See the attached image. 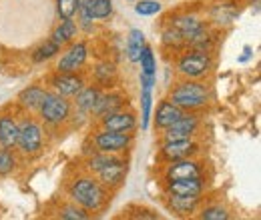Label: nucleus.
<instances>
[{"instance_id":"f257e3e1","label":"nucleus","mask_w":261,"mask_h":220,"mask_svg":"<svg viewBox=\"0 0 261 220\" xmlns=\"http://www.w3.org/2000/svg\"><path fill=\"white\" fill-rule=\"evenodd\" d=\"M68 194L85 210H98V208H102L105 202H107V198H109L105 186L98 180L91 178V176H85V178L74 180L70 184V188H68Z\"/></svg>"},{"instance_id":"f03ea898","label":"nucleus","mask_w":261,"mask_h":220,"mask_svg":"<svg viewBox=\"0 0 261 220\" xmlns=\"http://www.w3.org/2000/svg\"><path fill=\"white\" fill-rule=\"evenodd\" d=\"M169 100L175 106H179L181 110H197L209 102V90L199 82L187 80V82H181L179 86H175L171 90Z\"/></svg>"},{"instance_id":"7ed1b4c3","label":"nucleus","mask_w":261,"mask_h":220,"mask_svg":"<svg viewBox=\"0 0 261 220\" xmlns=\"http://www.w3.org/2000/svg\"><path fill=\"white\" fill-rule=\"evenodd\" d=\"M38 110H40V116H42L44 122H48V124L53 126L63 124L66 118L70 116V102L66 100L65 96L46 92Z\"/></svg>"},{"instance_id":"20e7f679","label":"nucleus","mask_w":261,"mask_h":220,"mask_svg":"<svg viewBox=\"0 0 261 220\" xmlns=\"http://www.w3.org/2000/svg\"><path fill=\"white\" fill-rule=\"evenodd\" d=\"M95 142V148L98 152H109V154H117V152H123L127 150L133 142V136L130 132H115V130H102L95 134L93 138Z\"/></svg>"},{"instance_id":"39448f33","label":"nucleus","mask_w":261,"mask_h":220,"mask_svg":"<svg viewBox=\"0 0 261 220\" xmlns=\"http://www.w3.org/2000/svg\"><path fill=\"white\" fill-rule=\"evenodd\" d=\"M16 146L20 148L22 154H36L42 148V128L34 120H24L18 124V142Z\"/></svg>"},{"instance_id":"423d86ee","label":"nucleus","mask_w":261,"mask_h":220,"mask_svg":"<svg viewBox=\"0 0 261 220\" xmlns=\"http://www.w3.org/2000/svg\"><path fill=\"white\" fill-rule=\"evenodd\" d=\"M179 72L187 78H201L209 72L211 68V58L207 52H201V50H193V52H187L181 56V60L177 64Z\"/></svg>"},{"instance_id":"0eeeda50","label":"nucleus","mask_w":261,"mask_h":220,"mask_svg":"<svg viewBox=\"0 0 261 220\" xmlns=\"http://www.w3.org/2000/svg\"><path fill=\"white\" fill-rule=\"evenodd\" d=\"M87 56H89L87 44L85 42H74V44L68 46V50L61 56L57 68H59V72H76L83 64L87 62Z\"/></svg>"},{"instance_id":"6e6552de","label":"nucleus","mask_w":261,"mask_h":220,"mask_svg":"<svg viewBox=\"0 0 261 220\" xmlns=\"http://www.w3.org/2000/svg\"><path fill=\"white\" fill-rule=\"evenodd\" d=\"M199 128V118L195 114H181L169 128H165V140H181V138H191Z\"/></svg>"},{"instance_id":"1a4fd4ad","label":"nucleus","mask_w":261,"mask_h":220,"mask_svg":"<svg viewBox=\"0 0 261 220\" xmlns=\"http://www.w3.org/2000/svg\"><path fill=\"white\" fill-rule=\"evenodd\" d=\"M195 142L191 138H181V140H165V144L161 146V156L167 162L173 160H181V158H189L197 152Z\"/></svg>"},{"instance_id":"9d476101","label":"nucleus","mask_w":261,"mask_h":220,"mask_svg":"<svg viewBox=\"0 0 261 220\" xmlns=\"http://www.w3.org/2000/svg\"><path fill=\"white\" fill-rule=\"evenodd\" d=\"M125 176H127V162L121 160V158H115L111 164H107L100 172H98V182L102 186H109V188H117L125 182Z\"/></svg>"},{"instance_id":"9b49d317","label":"nucleus","mask_w":261,"mask_h":220,"mask_svg":"<svg viewBox=\"0 0 261 220\" xmlns=\"http://www.w3.org/2000/svg\"><path fill=\"white\" fill-rule=\"evenodd\" d=\"M167 180H179V178H199L201 176V168L199 164L189 160V158H181V160H173L165 172Z\"/></svg>"},{"instance_id":"f8f14e48","label":"nucleus","mask_w":261,"mask_h":220,"mask_svg":"<svg viewBox=\"0 0 261 220\" xmlns=\"http://www.w3.org/2000/svg\"><path fill=\"white\" fill-rule=\"evenodd\" d=\"M53 88L61 96H74L83 88V78L74 72H59L53 78Z\"/></svg>"},{"instance_id":"ddd939ff","label":"nucleus","mask_w":261,"mask_h":220,"mask_svg":"<svg viewBox=\"0 0 261 220\" xmlns=\"http://www.w3.org/2000/svg\"><path fill=\"white\" fill-rule=\"evenodd\" d=\"M137 126V118L130 112H123L117 110L113 114L102 116V128L105 130H115V132H130Z\"/></svg>"},{"instance_id":"4468645a","label":"nucleus","mask_w":261,"mask_h":220,"mask_svg":"<svg viewBox=\"0 0 261 220\" xmlns=\"http://www.w3.org/2000/svg\"><path fill=\"white\" fill-rule=\"evenodd\" d=\"M171 26H173L175 30L181 32L185 44H189L197 34H201V32L205 30V24H203L199 18H195V16H177V18H173Z\"/></svg>"},{"instance_id":"2eb2a0df","label":"nucleus","mask_w":261,"mask_h":220,"mask_svg":"<svg viewBox=\"0 0 261 220\" xmlns=\"http://www.w3.org/2000/svg\"><path fill=\"white\" fill-rule=\"evenodd\" d=\"M79 10L83 12L85 22H91L93 18H109L113 14V0H85Z\"/></svg>"},{"instance_id":"dca6fc26","label":"nucleus","mask_w":261,"mask_h":220,"mask_svg":"<svg viewBox=\"0 0 261 220\" xmlns=\"http://www.w3.org/2000/svg\"><path fill=\"white\" fill-rule=\"evenodd\" d=\"M141 84H143V92H141V106H143V122L141 128L147 130L149 128V118H151V104H153V84H155V74H143L141 72Z\"/></svg>"},{"instance_id":"f3484780","label":"nucleus","mask_w":261,"mask_h":220,"mask_svg":"<svg viewBox=\"0 0 261 220\" xmlns=\"http://www.w3.org/2000/svg\"><path fill=\"white\" fill-rule=\"evenodd\" d=\"M169 194L177 196H201L203 182L201 178H179V180H169Z\"/></svg>"},{"instance_id":"a211bd4d","label":"nucleus","mask_w":261,"mask_h":220,"mask_svg":"<svg viewBox=\"0 0 261 220\" xmlns=\"http://www.w3.org/2000/svg\"><path fill=\"white\" fill-rule=\"evenodd\" d=\"M123 104H125V96L121 95H100L97 100V104L93 106V114L98 116V118H102V116H107V114H113V112H117V110H121L123 108Z\"/></svg>"},{"instance_id":"6ab92c4d","label":"nucleus","mask_w":261,"mask_h":220,"mask_svg":"<svg viewBox=\"0 0 261 220\" xmlns=\"http://www.w3.org/2000/svg\"><path fill=\"white\" fill-rule=\"evenodd\" d=\"M18 142V122L8 116V114H2L0 116V144L2 148H14Z\"/></svg>"},{"instance_id":"aec40b11","label":"nucleus","mask_w":261,"mask_h":220,"mask_svg":"<svg viewBox=\"0 0 261 220\" xmlns=\"http://www.w3.org/2000/svg\"><path fill=\"white\" fill-rule=\"evenodd\" d=\"M183 110L179 106H175L171 100H163L159 106H157V114H155V124L157 128H169L177 118H181Z\"/></svg>"},{"instance_id":"412c9836","label":"nucleus","mask_w":261,"mask_h":220,"mask_svg":"<svg viewBox=\"0 0 261 220\" xmlns=\"http://www.w3.org/2000/svg\"><path fill=\"white\" fill-rule=\"evenodd\" d=\"M44 96H46L44 88H40V86H29V88H24L18 95V102H20V106H24L29 110H38L40 104H42V100H44Z\"/></svg>"},{"instance_id":"4be33fe9","label":"nucleus","mask_w":261,"mask_h":220,"mask_svg":"<svg viewBox=\"0 0 261 220\" xmlns=\"http://www.w3.org/2000/svg\"><path fill=\"white\" fill-rule=\"evenodd\" d=\"M197 204H199V196H177V194H169V206L177 214H191V212H195Z\"/></svg>"},{"instance_id":"5701e85b","label":"nucleus","mask_w":261,"mask_h":220,"mask_svg":"<svg viewBox=\"0 0 261 220\" xmlns=\"http://www.w3.org/2000/svg\"><path fill=\"white\" fill-rule=\"evenodd\" d=\"M145 46H147L145 44V34L139 28H133L129 32V40H127V58L130 62H139Z\"/></svg>"},{"instance_id":"b1692460","label":"nucleus","mask_w":261,"mask_h":220,"mask_svg":"<svg viewBox=\"0 0 261 220\" xmlns=\"http://www.w3.org/2000/svg\"><path fill=\"white\" fill-rule=\"evenodd\" d=\"M74 36H76V24L72 22V18H68V20H63V22H61V26L55 28L50 40L57 42L59 46H65V44H68Z\"/></svg>"},{"instance_id":"393cba45","label":"nucleus","mask_w":261,"mask_h":220,"mask_svg":"<svg viewBox=\"0 0 261 220\" xmlns=\"http://www.w3.org/2000/svg\"><path fill=\"white\" fill-rule=\"evenodd\" d=\"M237 8H233L231 4H215L211 10V18L215 20V24H231L237 18Z\"/></svg>"},{"instance_id":"a878e982","label":"nucleus","mask_w":261,"mask_h":220,"mask_svg":"<svg viewBox=\"0 0 261 220\" xmlns=\"http://www.w3.org/2000/svg\"><path fill=\"white\" fill-rule=\"evenodd\" d=\"M74 96H76V106H79L81 110H85V112H91L93 106L97 104L100 92H98V88L89 86V88H81Z\"/></svg>"},{"instance_id":"bb28decb","label":"nucleus","mask_w":261,"mask_h":220,"mask_svg":"<svg viewBox=\"0 0 261 220\" xmlns=\"http://www.w3.org/2000/svg\"><path fill=\"white\" fill-rule=\"evenodd\" d=\"M61 50V46L53 40H46L44 44H40L33 54V60L34 62H44V60H50L53 56H57V52Z\"/></svg>"},{"instance_id":"cd10ccee","label":"nucleus","mask_w":261,"mask_h":220,"mask_svg":"<svg viewBox=\"0 0 261 220\" xmlns=\"http://www.w3.org/2000/svg\"><path fill=\"white\" fill-rule=\"evenodd\" d=\"M81 8V0H57V12L63 20L72 18Z\"/></svg>"},{"instance_id":"c85d7f7f","label":"nucleus","mask_w":261,"mask_h":220,"mask_svg":"<svg viewBox=\"0 0 261 220\" xmlns=\"http://www.w3.org/2000/svg\"><path fill=\"white\" fill-rule=\"evenodd\" d=\"M16 168V156L10 148L0 150V176H8Z\"/></svg>"},{"instance_id":"c756f323","label":"nucleus","mask_w":261,"mask_h":220,"mask_svg":"<svg viewBox=\"0 0 261 220\" xmlns=\"http://www.w3.org/2000/svg\"><path fill=\"white\" fill-rule=\"evenodd\" d=\"M115 160L113 154H109V152H98V154H93V156L89 158V162H87V168L91 170V172H100L107 164H111Z\"/></svg>"},{"instance_id":"7c9ffc66","label":"nucleus","mask_w":261,"mask_h":220,"mask_svg":"<svg viewBox=\"0 0 261 220\" xmlns=\"http://www.w3.org/2000/svg\"><path fill=\"white\" fill-rule=\"evenodd\" d=\"M135 12L141 14V16L159 14L161 12V2H157V0H141V2L135 4Z\"/></svg>"},{"instance_id":"2f4dec72","label":"nucleus","mask_w":261,"mask_h":220,"mask_svg":"<svg viewBox=\"0 0 261 220\" xmlns=\"http://www.w3.org/2000/svg\"><path fill=\"white\" fill-rule=\"evenodd\" d=\"M139 62H141V68H143V74H155L157 62H155V54H153V50L149 46L143 48V54H141Z\"/></svg>"},{"instance_id":"473e14b6","label":"nucleus","mask_w":261,"mask_h":220,"mask_svg":"<svg viewBox=\"0 0 261 220\" xmlns=\"http://www.w3.org/2000/svg\"><path fill=\"white\" fill-rule=\"evenodd\" d=\"M163 44L173 46V48H179V46H183V44H185V40H183L181 32L175 30L173 26H169V28L163 32Z\"/></svg>"},{"instance_id":"72a5a7b5","label":"nucleus","mask_w":261,"mask_h":220,"mask_svg":"<svg viewBox=\"0 0 261 220\" xmlns=\"http://www.w3.org/2000/svg\"><path fill=\"white\" fill-rule=\"evenodd\" d=\"M201 218L203 220H227L229 212L221 206H209L201 212Z\"/></svg>"},{"instance_id":"f704fd0d","label":"nucleus","mask_w":261,"mask_h":220,"mask_svg":"<svg viewBox=\"0 0 261 220\" xmlns=\"http://www.w3.org/2000/svg\"><path fill=\"white\" fill-rule=\"evenodd\" d=\"M95 74H97V78L102 82V84H107L109 80H113L115 78V66L109 62H102L98 64L97 68H95Z\"/></svg>"},{"instance_id":"c9c22d12","label":"nucleus","mask_w":261,"mask_h":220,"mask_svg":"<svg viewBox=\"0 0 261 220\" xmlns=\"http://www.w3.org/2000/svg\"><path fill=\"white\" fill-rule=\"evenodd\" d=\"M61 218L65 220H87L89 214L85 212V208H76V206H66L61 210Z\"/></svg>"},{"instance_id":"e433bc0d","label":"nucleus","mask_w":261,"mask_h":220,"mask_svg":"<svg viewBox=\"0 0 261 220\" xmlns=\"http://www.w3.org/2000/svg\"><path fill=\"white\" fill-rule=\"evenodd\" d=\"M249 56H251V48H249V46H245V48H243V54L239 56V62H247V60H249Z\"/></svg>"}]
</instances>
